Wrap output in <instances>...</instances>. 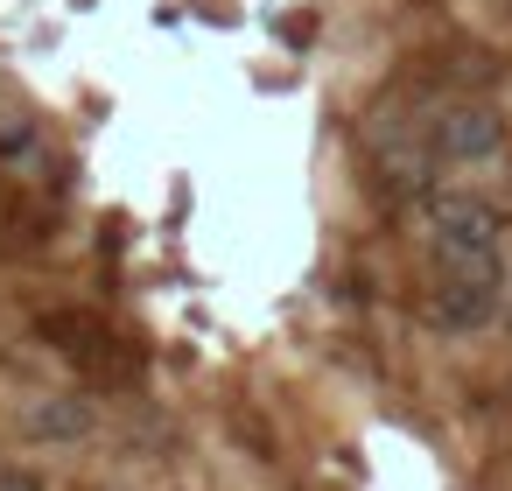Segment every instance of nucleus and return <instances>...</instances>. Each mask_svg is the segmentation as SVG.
Masks as SVG:
<instances>
[{"instance_id": "7ed1b4c3", "label": "nucleus", "mask_w": 512, "mask_h": 491, "mask_svg": "<svg viewBox=\"0 0 512 491\" xmlns=\"http://www.w3.org/2000/svg\"><path fill=\"white\" fill-rule=\"evenodd\" d=\"M421 134L442 169H484V162L512 155V113L498 99H428Z\"/></svg>"}, {"instance_id": "9d476101", "label": "nucleus", "mask_w": 512, "mask_h": 491, "mask_svg": "<svg viewBox=\"0 0 512 491\" xmlns=\"http://www.w3.org/2000/svg\"><path fill=\"white\" fill-rule=\"evenodd\" d=\"M0 491H50L29 463H0Z\"/></svg>"}, {"instance_id": "1a4fd4ad", "label": "nucleus", "mask_w": 512, "mask_h": 491, "mask_svg": "<svg viewBox=\"0 0 512 491\" xmlns=\"http://www.w3.org/2000/svg\"><path fill=\"white\" fill-rule=\"evenodd\" d=\"M36 148H43V127H36V113H29V106H0V169L29 162Z\"/></svg>"}, {"instance_id": "0eeeda50", "label": "nucleus", "mask_w": 512, "mask_h": 491, "mask_svg": "<svg viewBox=\"0 0 512 491\" xmlns=\"http://www.w3.org/2000/svg\"><path fill=\"white\" fill-rule=\"evenodd\" d=\"M50 246H57V211L22 190H0V260H43Z\"/></svg>"}, {"instance_id": "423d86ee", "label": "nucleus", "mask_w": 512, "mask_h": 491, "mask_svg": "<svg viewBox=\"0 0 512 491\" xmlns=\"http://www.w3.org/2000/svg\"><path fill=\"white\" fill-rule=\"evenodd\" d=\"M512 316V295L505 288H484V281H449L435 274L421 288V330H435L442 344H463V337H484Z\"/></svg>"}, {"instance_id": "f03ea898", "label": "nucleus", "mask_w": 512, "mask_h": 491, "mask_svg": "<svg viewBox=\"0 0 512 491\" xmlns=\"http://www.w3.org/2000/svg\"><path fill=\"white\" fill-rule=\"evenodd\" d=\"M36 337H43V351H57L85 386H99V393H120V386H134L141 379V358L127 351V337L99 316V309H85V302H50V309H36Z\"/></svg>"}, {"instance_id": "39448f33", "label": "nucleus", "mask_w": 512, "mask_h": 491, "mask_svg": "<svg viewBox=\"0 0 512 491\" xmlns=\"http://www.w3.org/2000/svg\"><path fill=\"white\" fill-rule=\"evenodd\" d=\"M498 85H512V57L484 36H442L421 64V106L442 99H491Z\"/></svg>"}, {"instance_id": "20e7f679", "label": "nucleus", "mask_w": 512, "mask_h": 491, "mask_svg": "<svg viewBox=\"0 0 512 491\" xmlns=\"http://www.w3.org/2000/svg\"><path fill=\"white\" fill-rule=\"evenodd\" d=\"M365 155H372V169H379L386 204H428V197H435L442 162L428 155L421 106H414V113H379V120L365 127Z\"/></svg>"}, {"instance_id": "f257e3e1", "label": "nucleus", "mask_w": 512, "mask_h": 491, "mask_svg": "<svg viewBox=\"0 0 512 491\" xmlns=\"http://www.w3.org/2000/svg\"><path fill=\"white\" fill-rule=\"evenodd\" d=\"M421 225H428V260L435 274L449 281H484V288H505L512 295V267H505V211L477 190H435L421 204Z\"/></svg>"}, {"instance_id": "6e6552de", "label": "nucleus", "mask_w": 512, "mask_h": 491, "mask_svg": "<svg viewBox=\"0 0 512 491\" xmlns=\"http://www.w3.org/2000/svg\"><path fill=\"white\" fill-rule=\"evenodd\" d=\"M22 428H29V442L71 449V442H85V435L99 428V414H92V400H85V393H43V400H29Z\"/></svg>"}]
</instances>
